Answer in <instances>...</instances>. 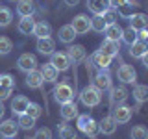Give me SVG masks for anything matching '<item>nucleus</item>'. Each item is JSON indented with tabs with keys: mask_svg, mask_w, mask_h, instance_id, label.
I'll list each match as a JSON object with an SVG mask.
<instances>
[{
	"mask_svg": "<svg viewBox=\"0 0 148 139\" xmlns=\"http://www.w3.org/2000/svg\"><path fill=\"white\" fill-rule=\"evenodd\" d=\"M80 100L87 108H95L102 100V91H98L95 85H87V87H83L82 93H80Z\"/></svg>",
	"mask_w": 148,
	"mask_h": 139,
	"instance_id": "1",
	"label": "nucleus"
},
{
	"mask_svg": "<svg viewBox=\"0 0 148 139\" xmlns=\"http://www.w3.org/2000/svg\"><path fill=\"white\" fill-rule=\"evenodd\" d=\"M54 98L58 104H65V102H72L74 100V89L71 87V83L61 82L54 87Z\"/></svg>",
	"mask_w": 148,
	"mask_h": 139,
	"instance_id": "2",
	"label": "nucleus"
},
{
	"mask_svg": "<svg viewBox=\"0 0 148 139\" xmlns=\"http://www.w3.org/2000/svg\"><path fill=\"white\" fill-rule=\"evenodd\" d=\"M50 65H52L58 72H63V71H67L72 63H71V59H69L67 52H54L50 56Z\"/></svg>",
	"mask_w": 148,
	"mask_h": 139,
	"instance_id": "3",
	"label": "nucleus"
},
{
	"mask_svg": "<svg viewBox=\"0 0 148 139\" xmlns=\"http://www.w3.org/2000/svg\"><path fill=\"white\" fill-rule=\"evenodd\" d=\"M71 26H72V30L76 32V35H85L87 32L91 30V19L87 17V15H76L74 17V21L71 22Z\"/></svg>",
	"mask_w": 148,
	"mask_h": 139,
	"instance_id": "4",
	"label": "nucleus"
},
{
	"mask_svg": "<svg viewBox=\"0 0 148 139\" xmlns=\"http://www.w3.org/2000/svg\"><path fill=\"white\" fill-rule=\"evenodd\" d=\"M132 113H133V109L130 108V106H126V104H119V106H115L113 115H111V117L115 119V122H117V124H126L128 120L132 119Z\"/></svg>",
	"mask_w": 148,
	"mask_h": 139,
	"instance_id": "5",
	"label": "nucleus"
},
{
	"mask_svg": "<svg viewBox=\"0 0 148 139\" xmlns=\"http://www.w3.org/2000/svg\"><path fill=\"white\" fill-rule=\"evenodd\" d=\"M117 76H119V80L122 82V83H135V80H137L135 69H133L132 65H128V63H122V65L119 67Z\"/></svg>",
	"mask_w": 148,
	"mask_h": 139,
	"instance_id": "6",
	"label": "nucleus"
},
{
	"mask_svg": "<svg viewBox=\"0 0 148 139\" xmlns=\"http://www.w3.org/2000/svg\"><path fill=\"white\" fill-rule=\"evenodd\" d=\"M17 67L21 69L22 72H30V71H34V69H37V58L34 54L26 52L17 59Z\"/></svg>",
	"mask_w": 148,
	"mask_h": 139,
	"instance_id": "7",
	"label": "nucleus"
},
{
	"mask_svg": "<svg viewBox=\"0 0 148 139\" xmlns=\"http://www.w3.org/2000/svg\"><path fill=\"white\" fill-rule=\"evenodd\" d=\"M67 56H69V59H71V63H82L83 59L87 58L85 46L83 45H71L67 48Z\"/></svg>",
	"mask_w": 148,
	"mask_h": 139,
	"instance_id": "8",
	"label": "nucleus"
},
{
	"mask_svg": "<svg viewBox=\"0 0 148 139\" xmlns=\"http://www.w3.org/2000/svg\"><path fill=\"white\" fill-rule=\"evenodd\" d=\"M92 85L96 87L98 91H109L111 87V74L108 71H98L96 72V76H95V83Z\"/></svg>",
	"mask_w": 148,
	"mask_h": 139,
	"instance_id": "9",
	"label": "nucleus"
},
{
	"mask_svg": "<svg viewBox=\"0 0 148 139\" xmlns=\"http://www.w3.org/2000/svg\"><path fill=\"white\" fill-rule=\"evenodd\" d=\"M119 50H120V43L119 41H109V39H104V43L100 45V54L108 56V58H115L119 56Z\"/></svg>",
	"mask_w": 148,
	"mask_h": 139,
	"instance_id": "10",
	"label": "nucleus"
},
{
	"mask_svg": "<svg viewBox=\"0 0 148 139\" xmlns=\"http://www.w3.org/2000/svg\"><path fill=\"white\" fill-rule=\"evenodd\" d=\"M117 126L119 124L115 122V119L111 117V115H108V117H104L98 122V132L104 133V136H113V133L117 132Z\"/></svg>",
	"mask_w": 148,
	"mask_h": 139,
	"instance_id": "11",
	"label": "nucleus"
},
{
	"mask_svg": "<svg viewBox=\"0 0 148 139\" xmlns=\"http://www.w3.org/2000/svg\"><path fill=\"white\" fill-rule=\"evenodd\" d=\"M43 74H41V71H37V69H34V71L26 72V85L30 87V89H39V87H43Z\"/></svg>",
	"mask_w": 148,
	"mask_h": 139,
	"instance_id": "12",
	"label": "nucleus"
},
{
	"mask_svg": "<svg viewBox=\"0 0 148 139\" xmlns=\"http://www.w3.org/2000/svg\"><path fill=\"white\" fill-rule=\"evenodd\" d=\"M28 104H30V100H28L24 95L15 96V98L11 100V113H13V115H17V117H18V115H22V113H26Z\"/></svg>",
	"mask_w": 148,
	"mask_h": 139,
	"instance_id": "13",
	"label": "nucleus"
},
{
	"mask_svg": "<svg viewBox=\"0 0 148 139\" xmlns=\"http://www.w3.org/2000/svg\"><path fill=\"white\" fill-rule=\"evenodd\" d=\"M130 21V28L135 32H141V30H146V24H148V17L145 13H133L132 17L128 19Z\"/></svg>",
	"mask_w": 148,
	"mask_h": 139,
	"instance_id": "14",
	"label": "nucleus"
},
{
	"mask_svg": "<svg viewBox=\"0 0 148 139\" xmlns=\"http://www.w3.org/2000/svg\"><path fill=\"white\" fill-rule=\"evenodd\" d=\"M56 50V43L52 37H45V39H37V52L43 56H52Z\"/></svg>",
	"mask_w": 148,
	"mask_h": 139,
	"instance_id": "15",
	"label": "nucleus"
},
{
	"mask_svg": "<svg viewBox=\"0 0 148 139\" xmlns=\"http://www.w3.org/2000/svg\"><path fill=\"white\" fill-rule=\"evenodd\" d=\"M18 133V126H17V122L15 120H4L2 124H0V136L2 137H6V139H11V137H15Z\"/></svg>",
	"mask_w": 148,
	"mask_h": 139,
	"instance_id": "16",
	"label": "nucleus"
},
{
	"mask_svg": "<svg viewBox=\"0 0 148 139\" xmlns=\"http://www.w3.org/2000/svg\"><path fill=\"white\" fill-rule=\"evenodd\" d=\"M111 61H113V58H108V56H104V54H100V52H95V54L91 56V63L95 65L98 71H108Z\"/></svg>",
	"mask_w": 148,
	"mask_h": 139,
	"instance_id": "17",
	"label": "nucleus"
},
{
	"mask_svg": "<svg viewBox=\"0 0 148 139\" xmlns=\"http://www.w3.org/2000/svg\"><path fill=\"white\" fill-rule=\"evenodd\" d=\"M32 34H34L37 39H45V37H50V35H52V26H50L46 21H37Z\"/></svg>",
	"mask_w": 148,
	"mask_h": 139,
	"instance_id": "18",
	"label": "nucleus"
},
{
	"mask_svg": "<svg viewBox=\"0 0 148 139\" xmlns=\"http://www.w3.org/2000/svg\"><path fill=\"white\" fill-rule=\"evenodd\" d=\"M17 13L21 17H32L35 13V2L34 0H18L17 2Z\"/></svg>",
	"mask_w": 148,
	"mask_h": 139,
	"instance_id": "19",
	"label": "nucleus"
},
{
	"mask_svg": "<svg viewBox=\"0 0 148 139\" xmlns=\"http://www.w3.org/2000/svg\"><path fill=\"white\" fill-rule=\"evenodd\" d=\"M61 117H63V120H72V119H76L78 115V106H76V102H65V104H61Z\"/></svg>",
	"mask_w": 148,
	"mask_h": 139,
	"instance_id": "20",
	"label": "nucleus"
},
{
	"mask_svg": "<svg viewBox=\"0 0 148 139\" xmlns=\"http://www.w3.org/2000/svg\"><path fill=\"white\" fill-rule=\"evenodd\" d=\"M111 104H124L126 102V98H128V89L124 85H120V87H111Z\"/></svg>",
	"mask_w": 148,
	"mask_h": 139,
	"instance_id": "21",
	"label": "nucleus"
},
{
	"mask_svg": "<svg viewBox=\"0 0 148 139\" xmlns=\"http://www.w3.org/2000/svg\"><path fill=\"white\" fill-rule=\"evenodd\" d=\"M87 8L95 15H102L104 11L111 9V4H109V0H87Z\"/></svg>",
	"mask_w": 148,
	"mask_h": 139,
	"instance_id": "22",
	"label": "nucleus"
},
{
	"mask_svg": "<svg viewBox=\"0 0 148 139\" xmlns=\"http://www.w3.org/2000/svg\"><path fill=\"white\" fill-rule=\"evenodd\" d=\"M76 37H78V35H76V32L72 30L71 24H65V26L59 28V41H61V43H65V45H72Z\"/></svg>",
	"mask_w": 148,
	"mask_h": 139,
	"instance_id": "23",
	"label": "nucleus"
},
{
	"mask_svg": "<svg viewBox=\"0 0 148 139\" xmlns=\"http://www.w3.org/2000/svg\"><path fill=\"white\" fill-rule=\"evenodd\" d=\"M34 26H35L34 17H21L17 28H18V32H21L22 35H30L32 32H34Z\"/></svg>",
	"mask_w": 148,
	"mask_h": 139,
	"instance_id": "24",
	"label": "nucleus"
},
{
	"mask_svg": "<svg viewBox=\"0 0 148 139\" xmlns=\"http://www.w3.org/2000/svg\"><path fill=\"white\" fill-rule=\"evenodd\" d=\"M104 35H106V39H109V41H120V37H122V28H120L117 22H115V24H109V26H106Z\"/></svg>",
	"mask_w": 148,
	"mask_h": 139,
	"instance_id": "25",
	"label": "nucleus"
},
{
	"mask_svg": "<svg viewBox=\"0 0 148 139\" xmlns=\"http://www.w3.org/2000/svg\"><path fill=\"white\" fill-rule=\"evenodd\" d=\"M41 74H43V80L45 82H52V83L58 80V76H59V72L56 71L50 63H45L43 67H41Z\"/></svg>",
	"mask_w": 148,
	"mask_h": 139,
	"instance_id": "26",
	"label": "nucleus"
},
{
	"mask_svg": "<svg viewBox=\"0 0 148 139\" xmlns=\"http://www.w3.org/2000/svg\"><path fill=\"white\" fill-rule=\"evenodd\" d=\"M146 52V43H143V41H135L133 45H130V56H133V58H143Z\"/></svg>",
	"mask_w": 148,
	"mask_h": 139,
	"instance_id": "27",
	"label": "nucleus"
},
{
	"mask_svg": "<svg viewBox=\"0 0 148 139\" xmlns=\"http://www.w3.org/2000/svg\"><path fill=\"white\" fill-rule=\"evenodd\" d=\"M133 98L137 100V104L146 102L148 100V87L146 85H135V89H133Z\"/></svg>",
	"mask_w": 148,
	"mask_h": 139,
	"instance_id": "28",
	"label": "nucleus"
},
{
	"mask_svg": "<svg viewBox=\"0 0 148 139\" xmlns=\"http://www.w3.org/2000/svg\"><path fill=\"white\" fill-rule=\"evenodd\" d=\"M17 126H18V128H22V130H32V128L35 126V119H32L30 115L22 113V115H18Z\"/></svg>",
	"mask_w": 148,
	"mask_h": 139,
	"instance_id": "29",
	"label": "nucleus"
},
{
	"mask_svg": "<svg viewBox=\"0 0 148 139\" xmlns=\"http://www.w3.org/2000/svg\"><path fill=\"white\" fill-rule=\"evenodd\" d=\"M11 21H13V13H11V9L6 8V6H0V26H9L11 24Z\"/></svg>",
	"mask_w": 148,
	"mask_h": 139,
	"instance_id": "30",
	"label": "nucleus"
},
{
	"mask_svg": "<svg viewBox=\"0 0 148 139\" xmlns=\"http://www.w3.org/2000/svg\"><path fill=\"white\" fill-rule=\"evenodd\" d=\"M135 6H137L135 0H132V2H128V4H124V6H120V8H119V15L124 17V19H130L133 13H135V11H133V9H135Z\"/></svg>",
	"mask_w": 148,
	"mask_h": 139,
	"instance_id": "31",
	"label": "nucleus"
},
{
	"mask_svg": "<svg viewBox=\"0 0 148 139\" xmlns=\"http://www.w3.org/2000/svg\"><path fill=\"white\" fill-rule=\"evenodd\" d=\"M26 115H30L32 119L37 120L41 115H43V108H41L37 102H30V104H28V108H26Z\"/></svg>",
	"mask_w": 148,
	"mask_h": 139,
	"instance_id": "32",
	"label": "nucleus"
},
{
	"mask_svg": "<svg viewBox=\"0 0 148 139\" xmlns=\"http://www.w3.org/2000/svg\"><path fill=\"white\" fill-rule=\"evenodd\" d=\"M132 139H148V130L145 124H137L132 128Z\"/></svg>",
	"mask_w": 148,
	"mask_h": 139,
	"instance_id": "33",
	"label": "nucleus"
},
{
	"mask_svg": "<svg viewBox=\"0 0 148 139\" xmlns=\"http://www.w3.org/2000/svg\"><path fill=\"white\" fill-rule=\"evenodd\" d=\"M120 39H122L124 43L130 46V45H133V43L137 41V32H135V30H132V28L128 26L126 30H122V37H120Z\"/></svg>",
	"mask_w": 148,
	"mask_h": 139,
	"instance_id": "34",
	"label": "nucleus"
},
{
	"mask_svg": "<svg viewBox=\"0 0 148 139\" xmlns=\"http://www.w3.org/2000/svg\"><path fill=\"white\" fill-rule=\"evenodd\" d=\"M83 133H85V136H89L91 139H95L96 133H98V122H96V120H92V119H89V122H87L85 128H83Z\"/></svg>",
	"mask_w": 148,
	"mask_h": 139,
	"instance_id": "35",
	"label": "nucleus"
},
{
	"mask_svg": "<svg viewBox=\"0 0 148 139\" xmlns=\"http://www.w3.org/2000/svg\"><path fill=\"white\" fill-rule=\"evenodd\" d=\"M59 137L61 139H76V132H74V128L69 126V124H61V126H59Z\"/></svg>",
	"mask_w": 148,
	"mask_h": 139,
	"instance_id": "36",
	"label": "nucleus"
},
{
	"mask_svg": "<svg viewBox=\"0 0 148 139\" xmlns=\"http://www.w3.org/2000/svg\"><path fill=\"white\" fill-rule=\"evenodd\" d=\"M91 30L98 32V34H104V30H106V22L102 21V17H100V15H95V17L91 19Z\"/></svg>",
	"mask_w": 148,
	"mask_h": 139,
	"instance_id": "37",
	"label": "nucleus"
},
{
	"mask_svg": "<svg viewBox=\"0 0 148 139\" xmlns=\"http://www.w3.org/2000/svg\"><path fill=\"white\" fill-rule=\"evenodd\" d=\"M13 50V43L9 37H0V56H6Z\"/></svg>",
	"mask_w": 148,
	"mask_h": 139,
	"instance_id": "38",
	"label": "nucleus"
},
{
	"mask_svg": "<svg viewBox=\"0 0 148 139\" xmlns=\"http://www.w3.org/2000/svg\"><path fill=\"white\" fill-rule=\"evenodd\" d=\"M100 17H102V21L106 22V26L115 24V22H117V11H115V9H108V11H104Z\"/></svg>",
	"mask_w": 148,
	"mask_h": 139,
	"instance_id": "39",
	"label": "nucleus"
},
{
	"mask_svg": "<svg viewBox=\"0 0 148 139\" xmlns=\"http://www.w3.org/2000/svg\"><path fill=\"white\" fill-rule=\"evenodd\" d=\"M0 85L9 87V89H15V80H13L11 74H0Z\"/></svg>",
	"mask_w": 148,
	"mask_h": 139,
	"instance_id": "40",
	"label": "nucleus"
},
{
	"mask_svg": "<svg viewBox=\"0 0 148 139\" xmlns=\"http://www.w3.org/2000/svg\"><path fill=\"white\" fill-rule=\"evenodd\" d=\"M34 139H52V132H50V128H39Z\"/></svg>",
	"mask_w": 148,
	"mask_h": 139,
	"instance_id": "41",
	"label": "nucleus"
},
{
	"mask_svg": "<svg viewBox=\"0 0 148 139\" xmlns=\"http://www.w3.org/2000/svg\"><path fill=\"white\" fill-rule=\"evenodd\" d=\"M89 115H78V117H76V124H78V128H80L82 130V132H83V128H85V124L87 122H89Z\"/></svg>",
	"mask_w": 148,
	"mask_h": 139,
	"instance_id": "42",
	"label": "nucleus"
},
{
	"mask_svg": "<svg viewBox=\"0 0 148 139\" xmlns=\"http://www.w3.org/2000/svg\"><path fill=\"white\" fill-rule=\"evenodd\" d=\"M13 93V89H9V87H2L0 85V102L2 100H6V98H9V95Z\"/></svg>",
	"mask_w": 148,
	"mask_h": 139,
	"instance_id": "43",
	"label": "nucleus"
},
{
	"mask_svg": "<svg viewBox=\"0 0 148 139\" xmlns=\"http://www.w3.org/2000/svg\"><path fill=\"white\" fill-rule=\"evenodd\" d=\"M128 2H132V0H109V4H111V9H117L120 8V6H124V4H128Z\"/></svg>",
	"mask_w": 148,
	"mask_h": 139,
	"instance_id": "44",
	"label": "nucleus"
},
{
	"mask_svg": "<svg viewBox=\"0 0 148 139\" xmlns=\"http://www.w3.org/2000/svg\"><path fill=\"white\" fill-rule=\"evenodd\" d=\"M63 2L67 4V6L72 8V6H78V4H80V0H63Z\"/></svg>",
	"mask_w": 148,
	"mask_h": 139,
	"instance_id": "45",
	"label": "nucleus"
},
{
	"mask_svg": "<svg viewBox=\"0 0 148 139\" xmlns=\"http://www.w3.org/2000/svg\"><path fill=\"white\" fill-rule=\"evenodd\" d=\"M141 59H143V63H145V65H146V67H148V56L145 54V56H143V58H141Z\"/></svg>",
	"mask_w": 148,
	"mask_h": 139,
	"instance_id": "46",
	"label": "nucleus"
},
{
	"mask_svg": "<svg viewBox=\"0 0 148 139\" xmlns=\"http://www.w3.org/2000/svg\"><path fill=\"white\" fill-rule=\"evenodd\" d=\"M2 117H4V104L0 102V119H2Z\"/></svg>",
	"mask_w": 148,
	"mask_h": 139,
	"instance_id": "47",
	"label": "nucleus"
},
{
	"mask_svg": "<svg viewBox=\"0 0 148 139\" xmlns=\"http://www.w3.org/2000/svg\"><path fill=\"white\" fill-rule=\"evenodd\" d=\"M13 2H15V0H13ZM17 2H18V0H17Z\"/></svg>",
	"mask_w": 148,
	"mask_h": 139,
	"instance_id": "48",
	"label": "nucleus"
}]
</instances>
